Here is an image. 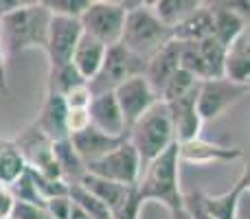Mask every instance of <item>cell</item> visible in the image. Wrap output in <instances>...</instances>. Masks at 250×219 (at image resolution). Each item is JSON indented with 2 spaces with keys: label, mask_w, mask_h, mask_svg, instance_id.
I'll return each instance as SVG.
<instances>
[{
  "label": "cell",
  "mask_w": 250,
  "mask_h": 219,
  "mask_svg": "<svg viewBox=\"0 0 250 219\" xmlns=\"http://www.w3.org/2000/svg\"><path fill=\"white\" fill-rule=\"evenodd\" d=\"M224 77L239 86H250V38L242 35L226 51Z\"/></svg>",
  "instance_id": "cell-22"
},
{
  "label": "cell",
  "mask_w": 250,
  "mask_h": 219,
  "mask_svg": "<svg viewBox=\"0 0 250 219\" xmlns=\"http://www.w3.org/2000/svg\"><path fill=\"white\" fill-rule=\"evenodd\" d=\"M180 145V160L191 164H215V162H233L244 158V151L239 147H224L208 142L204 138H195L189 142H178Z\"/></svg>",
  "instance_id": "cell-16"
},
{
  "label": "cell",
  "mask_w": 250,
  "mask_h": 219,
  "mask_svg": "<svg viewBox=\"0 0 250 219\" xmlns=\"http://www.w3.org/2000/svg\"><path fill=\"white\" fill-rule=\"evenodd\" d=\"M22 4V0H0V18L7 16L9 11H13V9H18Z\"/></svg>",
  "instance_id": "cell-41"
},
{
  "label": "cell",
  "mask_w": 250,
  "mask_h": 219,
  "mask_svg": "<svg viewBox=\"0 0 250 219\" xmlns=\"http://www.w3.org/2000/svg\"><path fill=\"white\" fill-rule=\"evenodd\" d=\"M220 4L237 13L244 22H250V0H220Z\"/></svg>",
  "instance_id": "cell-38"
},
{
  "label": "cell",
  "mask_w": 250,
  "mask_h": 219,
  "mask_svg": "<svg viewBox=\"0 0 250 219\" xmlns=\"http://www.w3.org/2000/svg\"><path fill=\"white\" fill-rule=\"evenodd\" d=\"M9 81H7V55L2 51V42H0V90L7 92Z\"/></svg>",
  "instance_id": "cell-39"
},
{
  "label": "cell",
  "mask_w": 250,
  "mask_h": 219,
  "mask_svg": "<svg viewBox=\"0 0 250 219\" xmlns=\"http://www.w3.org/2000/svg\"><path fill=\"white\" fill-rule=\"evenodd\" d=\"M208 38H213V11L207 2L173 29V40L178 42H204Z\"/></svg>",
  "instance_id": "cell-21"
},
{
  "label": "cell",
  "mask_w": 250,
  "mask_h": 219,
  "mask_svg": "<svg viewBox=\"0 0 250 219\" xmlns=\"http://www.w3.org/2000/svg\"><path fill=\"white\" fill-rule=\"evenodd\" d=\"M244 195V189L235 182L233 189H229L222 195H202V202L207 213L213 219H237V211H239V199Z\"/></svg>",
  "instance_id": "cell-25"
},
{
  "label": "cell",
  "mask_w": 250,
  "mask_h": 219,
  "mask_svg": "<svg viewBox=\"0 0 250 219\" xmlns=\"http://www.w3.org/2000/svg\"><path fill=\"white\" fill-rule=\"evenodd\" d=\"M13 219H53L46 213L44 206H31V204H16V211H13Z\"/></svg>",
  "instance_id": "cell-37"
},
{
  "label": "cell",
  "mask_w": 250,
  "mask_h": 219,
  "mask_svg": "<svg viewBox=\"0 0 250 219\" xmlns=\"http://www.w3.org/2000/svg\"><path fill=\"white\" fill-rule=\"evenodd\" d=\"M88 114H90V125L99 132L108 134V136L127 138V125H125L123 112L119 108V101L114 92H104V95H95L88 105Z\"/></svg>",
  "instance_id": "cell-12"
},
{
  "label": "cell",
  "mask_w": 250,
  "mask_h": 219,
  "mask_svg": "<svg viewBox=\"0 0 250 219\" xmlns=\"http://www.w3.org/2000/svg\"><path fill=\"white\" fill-rule=\"evenodd\" d=\"M77 184L82 186V189H86L92 198H97L99 202H104L112 213L121 211L125 204H127V199L132 198L134 189H136V186H123V184H117V182L101 180V178L90 176V173H86Z\"/></svg>",
  "instance_id": "cell-18"
},
{
  "label": "cell",
  "mask_w": 250,
  "mask_h": 219,
  "mask_svg": "<svg viewBox=\"0 0 250 219\" xmlns=\"http://www.w3.org/2000/svg\"><path fill=\"white\" fill-rule=\"evenodd\" d=\"M198 86H200L198 79H195L193 75H189L187 70L180 68V70H178V73L167 81V86L163 88V92H160V101H163V103H171V101L187 97L191 90H195Z\"/></svg>",
  "instance_id": "cell-28"
},
{
  "label": "cell",
  "mask_w": 250,
  "mask_h": 219,
  "mask_svg": "<svg viewBox=\"0 0 250 219\" xmlns=\"http://www.w3.org/2000/svg\"><path fill=\"white\" fill-rule=\"evenodd\" d=\"M68 138L75 134L83 132V129L90 127V114L88 110H68Z\"/></svg>",
  "instance_id": "cell-35"
},
{
  "label": "cell",
  "mask_w": 250,
  "mask_h": 219,
  "mask_svg": "<svg viewBox=\"0 0 250 219\" xmlns=\"http://www.w3.org/2000/svg\"><path fill=\"white\" fill-rule=\"evenodd\" d=\"M198 92H200V86L195 90H191L187 97H182V99L167 103L169 112H171V120H173L178 142H189V140L200 138L204 120L198 110Z\"/></svg>",
  "instance_id": "cell-13"
},
{
  "label": "cell",
  "mask_w": 250,
  "mask_h": 219,
  "mask_svg": "<svg viewBox=\"0 0 250 219\" xmlns=\"http://www.w3.org/2000/svg\"><path fill=\"white\" fill-rule=\"evenodd\" d=\"M202 191H191V193H185V208L189 211V215L193 219H213L204 208L202 202Z\"/></svg>",
  "instance_id": "cell-34"
},
{
  "label": "cell",
  "mask_w": 250,
  "mask_h": 219,
  "mask_svg": "<svg viewBox=\"0 0 250 219\" xmlns=\"http://www.w3.org/2000/svg\"><path fill=\"white\" fill-rule=\"evenodd\" d=\"M51 11L44 2H22L0 18V42L7 57L29 48H44L51 26Z\"/></svg>",
  "instance_id": "cell-1"
},
{
  "label": "cell",
  "mask_w": 250,
  "mask_h": 219,
  "mask_svg": "<svg viewBox=\"0 0 250 219\" xmlns=\"http://www.w3.org/2000/svg\"><path fill=\"white\" fill-rule=\"evenodd\" d=\"M53 151H55V160L60 164V171L68 184H77L83 176H86V164L75 151L70 138H64L60 142H53Z\"/></svg>",
  "instance_id": "cell-23"
},
{
  "label": "cell",
  "mask_w": 250,
  "mask_h": 219,
  "mask_svg": "<svg viewBox=\"0 0 250 219\" xmlns=\"http://www.w3.org/2000/svg\"><path fill=\"white\" fill-rule=\"evenodd\" d=\"M169 215H171V219H193V217L189 215V211L185 208V204H182V208H178V211H171Z\"/></svg>",
  "instance_id": "cell-42"
},
{
  "label": "cell",
  "mask_w": 250,
  "mask_h": 219,
  "mask_svg": "<svg viewBox=\"0 0 250 219\" xmlns=\"http://www.w3.org/2000/svg\"><path fill=\"white\" fill-rule=\"evenodd\" d=\"M86 173L101 178V180L117 182L123 186H136L143 173V160L132 142L125 140L123 145L105 154L104 158L86 164Z\"/></svg>",
  "instance_id": "cell-7"
},
{
  "label": "cell",
  "mask_w": 250,
  "mask_h": 219,
  "mask_svg": "<svg viewBox=\"0 0 250 219\" xmlns=\"http://www.w3.org/2000/svg\"><path fill=\"white\" fill-rule=\"evenodd\" d=\"M125 18H127V11L117 0H92L90 7L79 18V22H82L83 33L110 48L121 44Z\"/></svg>",
  "instance_id": "cell-5"
},
{
  "label": "cell",
  "mask_w": 250,
  "mask_h": 219,
  "mask_svg": "<svg viewBox=\"0 0 250 219\" xmlns=\"http://www.w3.org/2000/svg\"><path fill=\"white\" fill-rule=\"evenodd\" d=\"M75 204V202H73ZM70 219H90V215H88L86 211H82V208L75 204V208H73V213H70Z\"/></svg>",
  "instance_id": "cell-43"
},
{
  "label": "cell",
  "mask_w": 250,
  "mask_h": 219,
  "mask_svg": "<svg viewBox=\"0 0 250 219\" xmlns=\"http://www.w3.org/2000/svg\"><path fill=\"white\" fill-rule=\"evenodd\" d=\"M147 61L136 57L134 53H129L125 46L117 44V46H110L105 53V60L101 70L97 73V77L92 79L88 86H90L92 95H104V92H114L121 83H125L127 79L138 77V75H145Z\"/></svg>",
  "instance_id": "cell-6"
},
{
  "label": "cell",
  "mask_w": 250,
  "mask_h": 219,
  "mask_svg": "<svg viewBox=\"0 0 250 219\" xmlns=\"http://www.w3.org/2000/svg\"><path fill=\"white\" fill-rule=\"evenodd\" d=\"M250 92V86H239L230 79H211V81L200 83L198 92V110L202 120H213L222 116L230 105L242 101Z\"/></svg>",
  "instance_id": "cell-9"
},
{
  "label": "cell",
  "mask_w": 250,
  "mask_h": 219,
  "mask_svg": "<svg viewBox=\"0 0 250 219\" xmlns=\"http://www.w3.org/2000/svg\"><path fill=\"white\" fill-rule=\"evenodd\" d=\"M180 145L173 142L165 154L143 167L136 195L143 204L160 202L169 213L182 208L185 193L180 191Z\"/></svg>",
  "instance_id": "cell-2"
},
{
  "label": "cell",
  "mask_w": 250,
  "mask_h": 219,
  "mask_svg": "<svg viewBox=\"0 0 250 219\" xmlns=\"http://www.w3.org/2000/svg\"><path fill=\"white\" fill-rule=\"evenodd\" d=\"M248 38H250V35H248Z\"/></svg>",
  "instance_id": "cell-44"
},
{
  "label": "cell",
  "mask_w": 250,
  "mask_h": 219,
  "mask_svg": "<svg viewBox=\"0 0 250 219\" xmlns=\"http://www.w3.org/2000/svg\"><path fill=\"white\" fill-rule=\"evenodd\" d=\"M114 97L119 101V108L123 112L125 125H127V134L132 129V125L141 119L149 108H154L158 103V95L154 92V88L149 86V81L145 79V75L127 79L125 83L114 90Z\"/></svg>",
  "instance_id": "cell-11"
},
{
  "label": "cell",
  "mask_w": 250,
  "mask_h": 219,
  "mask_svg": "<svg viewBox=\"0 0 250 219\" xmlns=\"http://www.w3.org/2000/svg\"><path fill=\"white\" fill-rule=\"evenodd\" d=\"M26 171H29L31 180H33L35 189H38V193L42 195V199L46 202V199L51 198H62V195H70V184L66 180H55V178H48V176H42V173L33 171V169L26 167Z\"/></svg>",
  "instance_id": "cell-29"
},
{
  "label": "cell",
  "mask_w": 250,
  "mask_h": 219,
  "mask_svg": "<svg viewBox=\"0 0 250 219\" xmlns=\"http://www.w3.org/2000/svg\"><path fill=\"white\" fill-rule=\"evenodd\" d=\"M68 105H66L64 97L55 95V92H46V99L42 103L38 119H35V127L44 134L51 142H60L68 138Z\"/></svg>",
  "instance_id": "cell-15"
},
{
  "label": "cell",
  "mask_w": 250,
  "mask_h": 219,
  "mask_svg": "<svg viewBox=\"0 0 250 219\" xmlns=\"http://www.w3.org/2000/svg\"><path fill=\"white\" fill-rule=\"evenodd\" d=\"M16 195H13L11 186L0 184V219H13L16 211Z\"/></svg>",
  "instance_id": "cell-36"
},
{
  "label": "cell",
  "mask_w": 250,
  "mask_h": 219,
  "mask_svg": "<svg viewBox=\"0 0 250 219\" xmlns=\"http://www.w3.org/2000/svg\"><path fill=\"white\" fill-rule=\"evenodd\" d=\"M26 171L24 156L20 154L16 140L0 138V184L11 186Z\"/></svg>",
  "instance_id": "cell-26"
},
{
  "label": "cell",
  "mask_w": 250,
  "mask_h": 219,
  "mask_svg": "<svg viewBox=\"0 0 250 219\" xmlns=\"http://www.w3.org/2000/svg\"><path fill=\"white\" fill-rule=\"evenodd\" d=\"M171 40L173 31L160 22V18L151 9V2H143L134 11H127L121 46H125L129 53L147 61Z\"/></svg>",
  "instance_id": "cell-4"
},
{
  "label": "cell",
  "mask_w": 250,
  "mask_h": 219,
  "mask_svg": "<svg viewBox=\"0 0 250 219\" xmlns=\"http://www.w3.org/2000/svg\"><path fill=\"white\" fill-rule=\"evenodd\" d=\"M16 145L20 154L24 156V162L29 169L42 173V176L55 178V180H64L60 171V164L55 160V151H53V142L40 132L35 125L26 127L20 136L16 138Z\"/></svg>",
  "instance_id": "cell-10"
},
{
  "label": "cell",
  "mask_w": 250,
  "mask_h": 219,
  "mask_svg": "<svg viewBox=\"0 0 250 219\" xmlns=\"http://www.w3.org/2000/svg\"><path fill=\"white\" fill-rule=\"evenodd\" d=\"M92 97L95 95H92L90 86H88V83H82V86L73 88L70 92H66L64 101H66V105H68V110H88Z\"/></svg>",
  "instance_id": "cell-32"
},
{
  "label": "cell",
  "mask_w": 250,
  "mask_h": 219,
  "mask_svg": "<svg viewBox=\"0 0 250 219\" xmlns=\"http://www.w3.org/2000/svg\"><path fill=\"white\" fill-rule=\"evenodd\" d=\"M125 140H127V138L108 136V134L95 129L92 125L88 129H83V132L70 136V142H73L75 151L79 154V158L83 160V164H90V162H95V160L104 158L105 154L114 151L119 145H123Z\"/></svg>",
  "instance_id": "cell-17"
},
{
  "label": "cell",
  "mask_w": 250,
  "mask_h": 219,
  "mask_svg": "<svg viewBox=\"0 0 250 219\" xmlns=\"http://www.w3.org/2000/svg\"><path fill=\"white\" fill-rule=\"evenodd\" d=\"M105 53H108V46H104V44L97 42L95 38L83 33V38L79 40L77 48H75V53H73V61H70V64L90 83L92 79L97 77V73L101 70V66H104Z\"/></svg>",
  "instance_id": "cell-19"
},
{
  "label": "cell",
  "mask_w": 250,
  "mask_h": 219,
  "mask_svg": "<svg viewBox=\"0 0 250 219\" xmlns=\"http://www.w3.org/2000/svg\"><path fill=\"white\" fill-rule=\"evenodd\" d=\"M237 184L244 189V193H250V158L244 162V169H242V176L237 178Z\"/></svg>",
  "instance_id": "cell-40"
},
{
  "label": "cell",
  "mask_w": 250,
  "mask_h": 219,
  "mask_svg": "<svg viewBox=\"0 0 250 219\" xmlns=\"http://www.w3.org/2000/svg\"><path fill=\"white\" fill-rule=\"evenodd\" d=\"M44 208L53 219H70L75 204L70 199V195H62V198H51L44 202Z\"/></svg>",
  "instance_id": "cell-33"
},
{
  "label": "cell",
  "mask_w": 250,
  "mask_h": 219,
  "mask_svg": "<svg viewBox=\"0 0 250 219\" xmlns=\"http://www.w3.org/2000/svg\"><path fill=\"white\" fill-rule=\"evenodd\" d=\"M82 38H83V29L79 20L53 16L51 26H48L46 46H44L48 57V70H57L68 66L73 61V53Z\"/></svg>",
  "instance_id": "cell-8"
},
{
  "label": "cell",
  "mask_w": 250,
  "mask_h": 219,
  "mask_svg": "<svg viewBox=\"0 0 250 219\" xmlns=\"http://www.w3.org/2000/svg\"><path fill=\"white\" fill-rule=\"evenodd\" d=\"M11 191H13V195H16V202L31 204V206H44V199H42V195L38 193V189H35L29 171H24L16 182H13Z\"/></svg>",
  "instance_id": "cell-30"
},
{
  "label": "cell",
  "mask_w": 250,
  "mask_h": 219,
  "mask_svg": "<svg viewBox=\"0 0 250 219\" xmlns=\"http://www.w3.org/2000/svg\"><path fill=\"white\" fill-rule=\"evenodd\" d=\"M82 83H88V81L77 73V68L73 64L57 70H48V92H55V95L64 97L66 92H70L73 88L82 86Z\"/></svg>",
  "instance_id": "cell-27"
},
{
  "label": "cell",
  "mask_w": 250,
  "mask_h": 219,
  "mask_svg": "<svg viewBox=\"0 0 250 219\" xmlns=\"http://www.w3.org/2000/svg\"><path fill=\"white\" fill-rule=\"evenodd\" d=\"M200 7H202L200 0H156V2H151L154 13L160 18V22L167 24L171 31L176 29L178 24H182L191 13L198 11Z\"/></svg>",
  "instance_id": "cell-24"
},
{
  "label": "cell",
  "mask_w": 250,
  "mask_h": 219,
  "mask_svg": "<svg viewBox=\"0 0 250 219\" xmlns=\"http://www.w3.org/2000/svg\"><path fill=\"white\" fill-rule=\"evenodd\" d=\"M127 140L138 151V156L143 160V167L149 164L154 158H158L160 154H165L173 142H178L169 105L158 101L154 108L147 110L132 125V129L127 134Z\"/></svg>",
  "instance_id": "cell-3"
},
{
  "label": "cell",
  "mask_w": 250,
  "mask_h": 219,
  "mask_svg": "<svg viewBox=\"0 0 250 219\" xmlns=\"http://www.w3.org/2000/svg\"><path fill=\"white\" fill-rule=\"evenodd\" d=\"M180 55H182V42L171 40V42L165 44L156 55H151L149 60H147L145 79L149 81V86L154 88L158 99H160L163 88L167 86V81L180 70Z\"/></svg>",
  "instance_id": "cell-14"
},
{
  "label": "cell",
  "mask_w": 250,
  "mask_h": 219,
  "mask_svg": "<svg viewBox=\"0 0 250 219\" xmlns=\"http://www.w3.org/2000/svg\"><path fill=\"white\" fill-rule=\"evenodd\" d=\"M92 0H46V7L51 11V16H62V18H79L83 16L88 7H90Z\"/></svg>",
  "instance_id": "cell-31"
},
{
  "label": "cell",
  "mask_w": 250,
  "mask_h": 219,
  "mask_svg": "<svg viewBox=\"0 0 250 219\" xmlns=\"http://www.w3.org/2000/svg\"><path fill=\"white\" fill-rule=\"evenodd\" d=\"M213 11V38L222 44L224 48L233 46L242 35H246V22L233 13L230 9L222 7L220 0L215 2H207Z\"/></svg>",
  "instance_id": "cell-20"
}]
</instances>
